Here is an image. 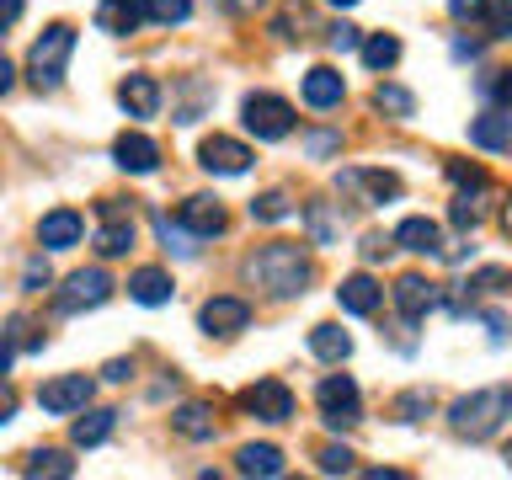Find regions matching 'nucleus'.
Segmentation results:
<instances>
[{
	"label": "nucleus",
	"mask_w": 512,
	"mask_h": 480,
	"mask_svg": "<svg viewBox=\"0 0 512 480\" xmlns=\"http://www.w3.org/2000/svg\"><path fill=\"white\" fill-rule=\"evenodd\" d=\"M251 283H262L267 294H278V299H294L310 288L315 278V262H310V251L294 246V240H272V246H262L251 256Z\"/></svg>",
	"instance_id": "1"
},
{
	"label": "nucleus",
	"mask_w": 512,
	"mask_h": 480,
	"mask_svg": "<svg viewBox=\"0 0 512 480\" xmlns=\"http://www.w3.org/2000/svg\"><path fill=\"white\" fill-rule=\"evenodd\" d=\"M507 416H512V390L491 384V390H475V395L454 400V406H448V427H454L459 438L480 443V438H491V432L502 427Z\"/></svg>",
	"instance_id": "2"
},
{
	"label": "nucleus",
	"mask_w": 512,
	"mask_h": 480,
	"mask_svg": "<svg viewBox=\"0 0 512 480\" xmlns=\"http://www.w3.org/2000/svg\"><path fill=\"white\" fill-rule=\"evenodd\" d=\"M70 54H75V27H70V22H54L38 43H32L27 80H32L38 91H59V86H64V70H70Z\"/></svg>",
	"instance_id": "3"
},
{
	"label": "nucleus",
	"mask_w": 512,
	"mask_h": 480,
	"mask_svg": "<svg viewBox=\"0 0 512 480\" xmlns=\"http://www.w3.org/2000/svg\"><path fill=\"white\" fill-rule=\"evenodd\" d=\"M240 123H246L262 144H278V139L294 134V107L272 91H251L246 102H240Z\"/></svg>",
	"instance_id": "4"
},
{
	"label": "nucleus",
	"mask_w": 512,
	"mask_h": 480,
	"mask_svg": "<svg viewBox=\"0 0 512 480\" xmlns=\"http://www.w3.org/2000/svg\"><path fill=\"white\" fill-rule=\"evenodd\" d=\"M320 422H326L331 432H347V427H358L363 422V395H358V384H352L347 374H326L320 379Z\"/></svg>",
	"instance_id": "5"
},
{
	"label": "nucleus",
	"mask_w": 512,
	"mask_h": 480,
	"mask_svg": "<svg viewBox=\"0 0 512 480\" xmlns=\"http://www.w3.org/2000/svg\"><path fill=\"white\" fill-rule=\"evenodd\" d=\"M112 299V278H107V267H80L64 278V288L54 294V310L59 315H80V310H96V304H107Z\"/></svg>",
	"instance_id": "6"
},
{
	"label": "nucleus",
	"mask_w": 512,
	"mask_h": 480,
	"mask_svg": "<svg viewBox=\"0 0 512 480\" xmlns=\"http://www.w3.org/2000/svg\"><path fill=\"white\" fill-rule=\"evenodd\" d=\"M240 411L246 416H256V422H288L294 416V390H288L283 379H256V384H246L240 390Z\"/></svg>",
	"instance_id": "7"
},
{
	"label": "nucleus",
	"mask_w": 512,
	"mask_h": 480,
	"mask_svg": "<svg viewBox=\"0 0 512 480\" xmlns=\"http://www.w3.org/2000/svg\"><path fill=\"white\" fill-rule=\"evenodd\" d=\"M91 390H96V384L86 374H59V379H48L38 390V406L48 416H75V411L91 406Z\"/></svg>",
	"instance_id": "8"
},
{
	"label": "nucleus",
	"mask_w": 512,
	"mask_h": 480,
	"mask_svg": "<svg viewBox=\"0 0 512 480\" xmlns=\"http://www.w3.org/2000/svg\"><path fill=\"white\" fill-rule=\"evenodd\" d=\"M251 150L240 139H230V134H208L203 144H198V166L203 171H214V176H240V171H251Z\"/></svg>",
	"instance_id": "9"
},
{
	"label": "nucleus",
	"mask_w": 512,
	"mask_h": 480,
	"mask_svg": "<svg viewBox=\"0 0 512 480\" xmlns=\"http://www.w3.org/2000/svg\"><path fill=\"white\" fill-rule=\"evenodd\" d=\"M198 326H203L208 336H235V331L251 326V304L240 299V294H214V299L198 310Z\"/></svg>",
	"instance_id": "10"
},
{
	"label": "nucleus",
	"mask_w": 512,
	"mask_h": 480,
	"mask_svg": "<svg viewBox=\"0 0 512 480\" xmlns=\"http://www.w3.org/2000/svg\"><path fill=\"white\" fill-rule=\"evenodd\" d=\"M80 240H86V219H80L75 208H54V214L38 219V246L43 251H75Z\"/></svg>",
	"instance_id": "11"
},
{
	"label": "nucleus",
	"mask_w": 512,
	"mask_h": 480,
	"mask_svg": "<svg viewBox=\"0 0 512 480\" xmlns=\"http://www.w3.org/2000/svg\"><path fill=\"white\" fill-rule=\"evenodd\" d=\"M176 219H182L198 240H214V235H224V224H230V219H224V203L208 198V192H192V198L176 208Z\"/></svg>",
	"instance_id": "12"
},
{
	"label": "nucleus",
	"mask_w": 512,
	"mask_h": 480,
	"mask_svg": "<svg viewBox=\"0 0 512 480\" xmlns=\"http://www.w3.org/2000/svg\"><path fill=\"white\" fill-rule=\"evenodd\" d=\"M336 187L358 192V203H395L400 198V176H390V171H342Z\"/></svg>",
	"instance_id": "13"
},
{
	"label": "nucleus",
	"mask_w": 512,
	"mask_h": 480,
	"mask_svg": "<svg viewBox=\"0 0 512 480\" xmlns=\"http://www.w3.org/2000/svg\"><path fill=\"white\" fill-rule=\"evenodd\" d=\"M112 160L128 171V176H150L155 166H160V144L150 139V134H118V144H112Z\"/></svg>",
	"instance_id": "14"
},
{
	"label": "nucleus",
	"mask_w": 512,
	"mask_h": 480,
	"mask_svg": "<svg viewBox=\"0 0 512 480\" xmlns=\"http://www.w3.org/2000/svg\"><path fill=\"white\" fill-rule=\"evenodd\" d=\"M171 294H176V283H171L166 267H134V272H128V299L144 304V310L171 304Z\"/></svg>",
	"instance_id": "15"
},
{
	"label": "nucleus",
	"mask_w": 512,
	"mask_h": 480,
	"mask_svg": "<svg viewBox=\"0 0 512 480\" xmlns=\"http://www.w3.org/2000/svg\"><path fill=\"white\" fill-rule=\"evenodd\" d=\"M395 246L400 251H416V256H443V230L427 214H411V219L395 224Z\"/></svg>",
	"instance_id": "16"
},
{
	"label": "nucleus",
	"mask_w": 512,
	"mask_h": 480,
	"mask_svg": "<svg viewBox=\"0 0 512 480\" xmlns=\"http://www.w3.org/2000/svg\"><path fill=\"white\" fill-rule=\"evenodd\" d=\"M304 102H310L315 112H331V107H342V96H347V80L331 70V64H315L310 75H304Z\"/></svg>",
	"instance_id": "17"
},
{
	"label": "nucleus",
	"mask_w": 512,
	"mask_h": 480,
	"mask_svg": "<svg viewBox=\"0 0 512 480\" xmlns=\"http://www.w3.org/2000/svg\"><path fill=\"white\" fill-rule=\"evenodd\" d=\"M118 107L128 118H155L160 112V80L155 75H128L118 86Z\"/></svg>",
	"instance_id": "18"
},
{
	"label": "nucleus",
	"mask_w": 512,
	"mask_h": 480,
	"mask_svg": "<svg viewBox=\"0 0 512 480\" xmlns=\"http://www.w3.org/2000/svg\"><path fill=\"white\" fill-rule=\"evenodd\" d=\"M470 144L475 150H491V155H507L512 150V112H480L470 123Z\"/></svg>",
	"instance_id": "19"
},
{
	"label": "nucleus",
	"mask_w": 512,
	"mask_h": 480,
	"mask_svg": "<svg viewBox=\"0 0 512 480\" xmlns=\"http://www.w3.org/2000/svg\"><path fill=\"white\" fill-rule=\"evenodd\" d=\"M336 304H342L347 315H374L384 304V288L368 278V272H352V278H342V288H336Z\"/></svg>",
	"instance_id": "20"
},
{
	"label": "nucleus",
	"mask_w": 512,
	"mask_h": 480,
	"mask_svg": "<svg viewBox=\"0 0 512 480\" xmlns=\"http://www.w3.org/2000/svg\"><path fill=\"white\" fill-rule=\"evenodd\" d=\"M432 304H438V288H432L422 272H406V278L395 283V310L406 315V320H422Z\"/></svg>",
	"instance_id": "21"
},
{
	"label": "nucleus",
	"mask_w": 512,
	"mask_h": 480,
	"mask_svg": "<svg viewBox=\"0 0 512 480\" xmlns=\"http://www.w3.org/2000/svg\"><path fill=\"white\" fill-rule=\"evenodd\" d=\"M139 22H144V0H102V6H96V27L112 32V38L139 32Z\"/></svg>",
	"instance_id": "22"
},
{
	"label": "nucleus",
	"mask_w": 512,
	"mask_h": 480,
	"mask_svg": "<svg viewBox=\"0 0 512 480\" xmlns=\"http://www.w3.org/2000/svg\"><path fill=\"white\" fill-rule=\"evenodd\" d=\"M96 251H102V256H128V251H134V219H128V214H102Z\"/></svg>",
	"instance_id": "23"
},
{
	"label": "nucleus",
	"mask_w": 512,
	"mask_h": 480,
	"mask_svg": "<svg viewBox=\"0 0 512 480\" xmlns=\"http://www.w3.org/2000/svg\"><path fill=\"white\" fill-rule=\"evenodd\" d=\"M171 427L182 432L187 443H208V438H214V411L198 406V400H187V406L171 411Z\"/></svg>",
	"instance_id": "24"
},
{
	"label": "nucleus",
	"mask_w": 512,
	"mask_h": 480,
	"mask_svg": "<svg viewBox=\"0 0 512 480\" xmlns=\"http://www.w3.org/2000/svg\"><path fill=\"white\" fill-rule=\"evenodd\" d=\"M235 470L240 475H283V448H272V443H246L235 454Z\"/></svg>",
	"instance_id": "25"
},
{
	"label": "nucleus",
	"mask_w": 512,
	"mask_h": 480,
	"mask_svg": "<svg viewBox=\"0 0 512 480\" xmlns=\"http://www.w3.org/2000/svg\"><path fill=\"white\" fill-rule=\"evenodd\" d=\"M310 352L320 363H347L352 358V336L342 326H315L310 331Z\"/></svg>",
	"instance_id": "26"
},
{
	"label": "nucleus",
	"mask_w": 512,
	"mask_h": 480,
	"mask_svg": "<svg viewBox=\"0 0 512 480\" xmlns=\"http://www.w3.org/2000/svg\"><path fill=\"white\" fill-rule=\"evenodd\" d=\"M112 422H118V411H86V416H80V422L70 427L75 448H96V443H107V438H112Z\"/></svg>",
	"instance_id": "27"
},
{
	"label": "nucleus",
	"mask_w": 512,
	"mask_h": 480,
	"mask_svg": "<svg viewBox=\"0 0 512 480\" xmlns=\"http://www.w3.org/2000/svg\"><path fill=\"white\" fill-rule=\"evenodd\" d=\"M363 64H368L374 75L395 70V64H400V38H390V32H374V38H363Z\"/></svg>",
	"instance_id": "28"
},
{
	"label": "nucleus",
	"mask_w": 512,
	"mask_h": 480,
	"mask_svg": "<svg viewBox=\"0 0 512 480\" xmlns=\"http://www.w3.org/2000/svg\"><path fill=\"white\" fill-rule=\"evenodd\" d=\"M288 214H294V198H288L283 187H272V192H262V198H251V219H256V224H283Z\"/></svg>",
	"instance_id": "29"
},
{
	"label": "nucleus",
	"mask_w": 512,
	"mask_h": 480,
	"mask_svg": "<svg viewBox=\"0 0 512 480\" xmlns=\"http://www.w3.org/2000/svg\"><path fill=\"white\" fill-rule=\"evenodd\" d=\"M374 107H379V112H390V118H411V112H416V96H411L406 86H395V80H379Z\"/></svg>",
	"instance_id": "30"
},
{
	"label": "nucleus",
	"mask_w": 512,
	"mask_h": 480,
	"mask_svg": "<svg viewBox=\"0 0 512 480\" xmlns=\"http://www.w3.org/2000/svg\"><path fill=\"white\" fill-rule=\"evenodd\" d=\"M192 16V0H144V22L155 27H182Z\"/></svg>",
	"instance_id": "31"
},
{
	"label": "nucleus",
	"mask_w": 512,
	"mask_h": 480,
	"mask_svg": "<svg viewBox=\"0 0 512 480\" xmlns=\"http://www.w3.org/2000/svg\"><path fill=\"white\" fill-rule=\"evenodd\" d=\"M304 224H310V240H315V246H331L336 230H342V224H336V214H331V203H310V208H304Z\"/></svg>",
	"instance_id": "32"
},
{
	"label": "nucleus",
	"mask_w": 512,
	"mask_h": 480,
	"mask_svg": "<svg viewBox=\"0 0 512 480\" xmlns=\"http://www.w3.org/2000/svg\"><path fill=\"white\" fill-rule=\"evenodd\" d=\"M155 230H160V240H166V251H176V256H192V251H198V235H192L182 219L171 224L166 214H160V219H155Z\"/></svg>",
	"instance_id": "33"
},
{
	"label": "nucleus",
	"mask_w": 512,
	"mask_h": 480,
	"mask_svg": "<svg viewBox=\"0 0 512 480\" xmlns=\"http://www.w3.org/2000/svg\"><path fill=\"white\" fill-rule=\"evenodd\" d=\"M27 475H54V480H64V475H75V459H64L59 448H38V454L27 459Z\"/></svg>",
	"instance_id": "34"
},
{
	"label": "nucleus",
	"mask_w": 512,
	"mask_h": 480,
	"mask_svg": "<svg viewBox=\"0 0 512 480\" xmlns=\"http://www.w3.org/2000/svg\"><path fill=\"white\" fill-rule=\"evenodd\" d=\"M502 288H512V272L507 267H480V272H470L464 294H502Z\"/></svg>",
	"instance_id": "35"
},
{
	"label": "nucleus",
	"mask_w": 512,
	"mask_h": 480,
	"mask_svg": "<svg viewBox=\"0 0 512 480\" xmlns=\"http://www.w3.org/2000/svg\"><path fill=\"white\" fill-rule=\"evenodd\" d=\"M480 27H486V38H512V0H486Z\"/></svg>",
	"instance_id": "36"
},
{
	"label": "nucleus",
	"mask_w": 512,
	"mask_h": 480,
	"mask_svg": "<svg viewBox=\"0 0 512 480\" xmlns=\"http://www.w3.org/2000/svg\"><path fill=\"white\" fill-rule=\"evenodd\" d=\"M448 182L464 187V192H486V171H480V166H464V160H448Z\"/></svg>",
	"instance_id": "37"
},
{
	"label": "nucleus",
	"mask_w": 512,
	"mask_h": 480,
	"mask_svg": "<svg viewBox=\"0 0 512 480\" xmlns=\"http://www.w3.org/2000/svg\"><path fill=\"white\" fill-rule=\"evenodd\" d=\"M427 411H432V395H427V390H411V395L395 400V416H400V422H416V416H427Z\"/></svg>",
	"instance_id": "38"
},
{
	"label": "nucleus",
	"mask_w": 512,
	"mask_h": 480,
	"mask_svg": "<svg viewBox=\"0 0 512 480\" xmlns=\"http://www.w3.org/2000/svg\"><path fill=\"white\" fill-rule=\"evenodd\" d=\"M326 43L336 48V54H352V48H363V32L352 27V22H336V27L326 32Z\"/></svg>",
	"instance_id": "39"
},
{
	"label": "nucleus",
	"mask_w": 512,
	"mask_h": 480,
	"mask_svg": "<svg viewBox=\"0 0 512 480\" xmlns=\"http://www.w3.org/2000/svg\"><path fill=\"white\" fill-rule=\"evenodd\" d=\"M352 470V448H320V475H347Z\"/></svg>",
	"instance_id": "40"
},
{
	"label": "nucleus",
	"mask_w": 512,
	"mask_h": 480,
	"mask_svg": "<svg viewBox=\"0 0 512 480\" xmlns=\"http://www.w3.org/2000/svg\"><path fill=\"white\" fill-rule=\"evenodd\" d=\"M331 150H342V134H304V155L310 160H326Z\"/></svg>",
	"instance_id": "41"
},
{
	"label": "nucleus",
	"mask_w": 512,
	"mask_h": 480,
	"mask_svg": "<svg viewBox=\"0 0 512 480\" xmlns=\"http://www.w3.org/2000/svg\"><path fill=\"white\" fill-rule=\"evenodd\" d=\"M448 219H454L459 230H475V224H480V208L470 203V192H464V198H454V208H448Z\"/></svg>",
	"instance_id": "42"
},
{
	"label": "nucleus",
	"mask_w": 512,
	"mask_h": 480,
	"mask_svg": "<svg viewBox=\"0 0 512 480\" xmlns=\"http://www.w3.org/2000/svg\"><path fill=\"white\" fill-rule=\"evenodd\" d=\"M448 11H454V22L480 27V16H486V0H448Z\"/></svg>",
	"instance_id": "43"
},
{
	"label": "nucleus",
	"mask_w": 512,
	"mask_h": 480,
	"mask_svg": "<svg viewBox=\"0 0 512 480\" xmlns=\"http://www.w3.org/2000/svg\"><path fill=\"white\" fill-rule=\"evenodd\" d=\"M22 288H27V294H43V288H48V267H43V256H32V262H27Z\"/></svg>",
	"instance_id": "44"
},
{
	"label": "nucleus",
	"mask_w": 512,
	"mask_h": 480,
	"mask_svg": "<svg viewBox=\"0 0 512 480\" xmlns=\"http://www.w3.org/2000/svg\"><path fill=\"white\" fill-rule=\"evenodd\" d=\"M22 11H27V0H0V38H6L16 22H22Z\"/></svg>",
	"instance_id": "45"
},
{
	"label": "nucleus",
	"mask_w": 512,
	"mask_h": 480,
	"mask_svg": "<svg viewBox=\"0 0 512 480\" xmlns=\"http://www.w3.org/2000/svg\"><path fill=\"white\" fill-rule=\"evenodd\" d=\"M395 251V235H368L363 240V256H368V262H379V256H390Z\"/></svg>",
	"instance_id": "46"
},
{
	"label": "nucleus",
	"mask_w": 512,
	"mask_h": 480,
	"mask_svg": "<svg viewBox=\"0 0 512 480\" xmlns=\"http://www.w3.org/2000/svg\"><path fill=\"white\" fill-rule=\"evenodd\" d=\"M128 374H134V363H123V358H112V363L102 368V379H112V384H123Z\"/></svg>",
	"instance_id": "47"
},
{
	"label": "nucleus",
	"mask_w": 512,
	"mask_h": 480,
	"mask_svg": "<svg viewBox=\"0 0 512 480\" xmlns=\"http://www.w3.org/2000/svg\"><path fill=\"white\" fill-rule=\"evenodd\" d=\"M11 416H16V390H11V384H0V422H11Z\"/></svg>",
	"instance_id": "48"
},
{
	"label": "nucleus",
	"mask_w": 512,
	"mask_h": 480,
	"mask_svg": "<svg viewBox=\"0 0 512 480\" xmlns=\"http://www.w3.org/2000/svg\"><path fill=\"white\" fill-rule=\"evenodd\" d=\"M496 96H502V107L512 112V70H502V75H496V86H491Z\"/></svg>",
	"instance_id": "49"
},
{
	"label": "nucleus",
	"mask_w": 512,
	"mask_h": 480,
	"mask_svg": "<svg viewBox=\"0 0 512 480\" xmlns=\"http://www.w3.org/2000/svg\"><path fill=\"white\" fill-rule=\"evenodd\" d=\"M11 86H16V70H11V59H6V54H0V96H6Z\"/></svg>",
	"instance_id": "50"
},
{
	"label": "nucleus",
	"mask_w": 512,
	"mask_h": 480,
	"mask_svg": "<svg viewBox=\"0 0 512 480\" xmlns=\"http://www.w3.org/2000/svg\"><path fill=\"white\" fill-rule=\"evenodd\" d=\"M11 358H16V342H11V336H0V374L11 368Z\"/></svg>",
	"instance_id": "51"
},
{
	"label": "nucleus",
	"mask_w": 512,
	"mask_h": 480,
	"mask_svg": "<svg viewBox=\"0 0 512 480\" xmlns=\"http://www.w3.org/2000/svg\"><path fill=\"white\" fill-rule=\"evenodd\" d=\"M230 11H251V6H262V0H224Z\"/></svg>",
	"instance_id": "52"
},
{
	"label": "nucleus",
	"mask_w": 512,
	"mask_h": 480,
	"mask_svg": "<svg viewBox=\"0 0 512 480\" xmlns=\"http://www.w3.org/2000/svg\"><path fill=\"white\" fill-rule=\"evenodd\" d=\"M502 230H507V235H512V198H507V203H502Z\"/></svg>",
	"instance_id": "53"
},
{
	"label": "nucleus",
	"mask_w": 512,
	"mask_h": 480,
	"mask_svg": "<svg viewBox=\"0 0 512 480\" xmlns=\"http://www.w3.org/2000/svg\"><path fill=\"white\" fill-rule=\"evenodd\" d=\"M326 6H358V0H326Z\"/></svg>",
	"instance_id": "54"
},
{
	"label": "nucleus",
	"mask_w": 512,
	"mask_h": 480,
	"mask_svg": "<svg viewBox=\"0 0 512 480\" xmlns=\"http://www.w3.org/2000/svg\"><path fill=\"white\" fill-rule=\"evenodd\" d=\"M507 470H512V443H507Z\"/></svg>",
	"instance_id": "55"
}]
</instances>
